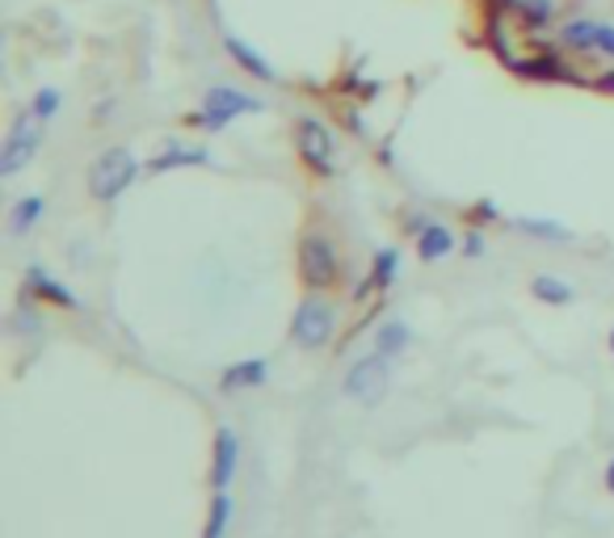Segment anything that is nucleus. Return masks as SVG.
<instances>
[{
  "label": "nucleus",
  "instance_id": "393cba45",
  "mask_svg": "<svg viewBox=\"0 0 614 538\" xmlns=\"http://www.w3.org/2000/svg\"><path fill=\"white\" fill-rule=\"evenodd\" d=\"M467 219H472V223H505V215L497 211V202H493V198H481V202H476V207H472V211H467Z\"/></svg>",
  "mask_w": 614,
  "mask_h": 538
},
{
  "label": "nucleus",
  "instance_id": "f257e3e1",
  "mask_svg": "<svg viewBox=\"0 0 614 538\" xmlns=\"http://www.w3.org/2000/svg\"><path fill=\"white\" fill-rule=\"evenodd\" d=\"M266 97L249 93V89H240V84H211L202 101H198V110L186 114V127L202 134H219L228 131L236 118H252V114H266Z\"/></svg>",
  "mask_w": 614,
  "mask_h": 538
},
{
  "label": "nucleus",
  "instance_id": "9b49d317",
  "mask_svg": "<svg viewBox=\"0 0 614 538\" xmlns=\"http://www.w3.org/2000/svg\"><path fill=\"white\" fill-rule=\"evenodd\" d=\"M236 467H240V438L231 425L215 429V446H211V492H224L236 480Z\"/></svg>",
  "mask_w": 614,
  "mask_h": 538
},
{
  "label": "nucleus",
  "instance_id": "aec40b11",
  "mask_svg": "<svg viewBox=\"0 0 614 538\" xmlns=\"http://www.w3.org/2000/svg\"><path fill=\"white\" fill-rule=\"evenodd\" d=\"M231 514H236L231 488H224V492H211V505H207V521H202V538H224V535H228Z\"/></svg>",
  "mask_w": 614,
  "mask_h": 538
},
{
  "label": "nucleus",
  "instance_id": "f8f14e48",
  "mask_svg": "<svg viewBox=\"0 0 614 538\" xmlns=\"http://www.w3.org/2000/svg\"><path fill=\"white\" fill-rule=\"evenodd\" d=\"M509 18L518 21L531 39H547V34H556V26L564 21V4L559 0H518V9Z\"/></svg>",
  "mask_w": 614,
  "mask_h": 538
},
{
  "label": "nucleus",
  "instance_id": "0eeeda50",
  "mask_svg": "<svg viewBox=\"0 0 614 538\" xmlns=\"http://www.w3.org/2000/svg\"><path fill=\"white\" fill-rule=\"evenodd\" d=\"M387 387H392V358H384V353H363L358 362L346 370V383H341V391H346L354 404H363V408H379V404L387 400Z\"/></svg>",
  "mask_w": 614,
  "mask_h": 538
},
{
  "label": "nucleus",
  "instance_id": "c85d7f7f",
  "mask_svg": "<svg viewBox=\"0 0 614 538\" xmlns=\"http://www.w3.org/2000/svg\"><path fill=\"white\" fill-rule=\"evenodd\" d=\"M606 346H611V353H614V328H611V337H606Z\"/></svg>",
  "mask_w": 614,
  "mask_h": 538
},
{
  "label": "nucleus",
  "instance_id": "4be33fe9",
  "mask_svg": "<svg viewBox=\"0 0 614 538\" xmlns=\"http://www.w3.org/2000/svg\"><path fill=\"white\" fill-rule=\"evenodd\" d=\"M30 110H34L39 122H56L59 110H63V93H59L56 84H42V89H34V97H30Z\"/></svg>",
  "mask_w": 614,
  "mask_h": 538
},
{
  "label": "nucleus",
  "instance_id": "5701e85b",
  "mask_svg": "<svg viewBox=\"0 0 614 538\" xmlns=\"http://www.w3.org/2000/svg\"><path fill=\"white\" fill-rule=\"evenodd\" d=\"M459 252H463V257H472V261L488 252V236H484L481 223H472V228H467V231L459 236Z\"/></svg>",
  "mask_w": 614,
  "mask_h": 538
},
{
  "label": "nucleus",
  "instance_id": "f3484780",
  "mask_svg": "<svg viewBox=\"0 0 614 538\" xmlns=\"http://www.w3.org/2000/svg\"><path fill=\"white\" fill-rule=\"evenodd\" d=\"M42 215H47V198L42 193H21L18 202L9 207V231L13 236H30L42 223Z\"/></svg>",
  "mask_w": 614,
  "mask_h": 538
},
{
  "label": "nucleus",
  "instance_id": "20e7f679",
  "mask_svg": "<svg viewBox=\"0 0 614 538\" xmlns=\"http://www.w3.org/2000/svg\"><path fill=\"white\" fill-rule=\"evenodd\" d=\"M333 337H337V303L325 290H311L299 299V308L290 316V341L307 353H320V349L333 346Z\"/></svg>",
  "mask_w": 614,
  "mask_h": 538
},
{
  "label": "nucleus",
  "instance_id": "2eb2a0df",
  "mask_svg": "<svg viewBox=\"0 0 614 538\" xmlns=\"http://www.w3.org/2000/svg\"><path fill=\"white\" fill-rule=\"evenodd\" d=\"M269 379V362L266 358H245V362H231L224 375H219V387L224 391H249V387H261Z\"/></svg>",
  "mask_w": 614,
  "mask_h": 538
},
{
  "label": "nucleus",
  "instance_id": "cd10ccee",
  "mask_svg": "<svg viewBox=\"0 0 614 538\" xmlns=\"http://www.w3.org/2000/svg\"><path fill=\"white\" fill-rule=\"evenodd\" d=\"M602 484H606V492L614 497V459L606 462V476H602Z\"/></svg>",
  "mask_w": 614,
  "mask_h": 538
},
{
  "label": "nucleus",
  "instance_id": "39448f33",
  "mask_svg": "<svg viewBox=\"0 0 614 538\" xmlns=\"http://www.w3.org/2000/svg\"><path fill=\"white\" fill-rule=\"evenodd\" d=\"M295 261H299V282L307 290H328L341 282V252L325 231H304Z\"/></svg>",
  "mask_w": 614,
  "mask_h": 538
},
{
  "label": "nucleus",
  "instance_id": "ddd939ff",
  "mask_svg": "<svg viewBox=\"0 0 614 538\" xmlns=\"http://www.w3.org/2000/svg\"><path fill=\"white\" fill-rule=\"evenodd\" d=\"M26 290L34 295V303H51V308H63V311H80V299L72 287H63L59 278H51L42 266H30L26 269Z\"/></svg>",
  "mask_w": 614,
  "mask_h": 538
},
{
  "label": "nucleus",
  "instance_id": "dca6fc26",
  "mask_svg": "<svg viewBox=\"0 0 614 538\" xmlns=\"http://www.w3.org/2000/svg\"><path fill=\"white\" fill-rule=\"evenodd\" d=\"M396 278H400V249L396 245H384V249H375V257H370V273H366L363 282V295L366 290H387Z\"/></svg>",
  "mask_w": 614,
  "mask_h": 538
},
{
  "label": "nucleus",
  "instance_id": "1a4fd4ad",
  "mask_svg": "<svg viewBox=\"0 0 614 538\" xmlns=\"http://www.w3.org/2000/svg\"><path fill=\"white\" fill-rule=\"evenodd\" d=\"M202 165H215V156L207 143H190V139H169L160 152L148 160V173H174V169H202Z\"/></svg>",
  "mask_w": 614,
  "mask_h": 538
},
{
  "label": "nucleus",
  "instance_id": "bb28decb",
  "mask_svg": "<svg viewBox=\"0 0 614 538\" xmlns=\"http://www.w3.org/2000/svg\"><path fill=\"white\" fill-rule=\"evenodd\" d=\"M110 118H115V101H106V106H101V101H97L93 122H110Z\"/></svg>",
  "mask_w": 614,
  "mask_h": 538
},
{
  "label": "nucleus",
  "instance_id": "f03ea898",
  "mask_svg": "<svg viewBox=\"0 0 614 538\" xmlns=\"http://www.w3.org/2000/svg\"><path fill=\"white\" fill-rule=\"evenodd\" d=\"M290 143H295V156L311 177H337V165H341V134L333 122H325L320 114H295L290 122Z\"/></svg>",
  "mask_w": 614,
  "mask_h": 538
},
{
  "label": "nucleus",
  "instance_id": "7ed1b4c3",
  "mask_svg": "<svg viewBox=\"0 0 614 538\" xmlns=\"http://www.w3.org/2000/svg\"><path fill=\"white\" fill-rule=\"evenodd\" d=\"M139 173H148V165H139V156H135L131 148L115 143V148H106V152H97L93 160H89V173H85L89 198H93V202H118V198L135 186V177Z\"/></svg>",
  "mask_w": 614,
  "mask_h": 538
},
{
  "label": "nucleus",
  "instance_id": "4468645a",
  "mask_svg": "<svg viewBox=\"0 0 614 538\" xmlns=\"http://www.w3.org/2000/svg\"><path fill=\"white\" fill-rule=\"evenodd\" d=\"M413 245H417V261H425V266H438V261H446L450 252L459 249V236L446 228V223H438V219H429V223L413 236Z\"/></svg>",
  "mask_w": 614,
  "mask_h": 538
},
{
  "label": "nucleus",
  "instance_id": "a878e982",
  "mask_svg": "<svg viewBox=\"0 0 614 538\" xmlns=\"http://www.w3.org/2000/svg\"><path fill=\"white\" fill-rule=\"evenodd\" d=\"M590 84H594L597 93L614 97V63H611V68H602V72H594V80H590Z\"/></svg>",
  "mask_w": 614,
  "mask_h": 538
},
{
  "label": "nucleus",
  "instance_id": "6ab92c4d",
  "mask_svg": "<svg viewBox=\"0 0 614 538\" xmlns=\"http://www.w3.org/2000/svg\"><path fill=\"white\" fill-rule=\"evenodd\" d=\"M509 228L522 231V236H531V240H543V245H564L573 231L556 223V219H535V215H522V219H509Z\"/></svg>",
  "mask_w": 614,
  "mask_h": 538
},
{
  "label": "nucleus",
  "instance_id": "9d476101",
  "mask_svg": "<svg viewBox=\"0 0 614 538\" xmlns=\"http://www.w3.org/2000/svg\"><path fill=\"white\" fill-rule=\"evenodd\" d=\"M594 34H597V18L594 13H564V21L556 26V47L573 59H590L594 56Z\"/></svg>",
  "mask_w": 614,
  "mask_h": 538
},
{
  "label": "nucleus",
  "instance_id": "412c9836",
  "mask_svg": "<svg viewBox=\"0 0 614 538\" xmlns=\"http://www.w3.org/2000/svg\"><path fill=\"white\" fill-rule=\"evenodd\" d=\"M408 346H413V328L404 325V320H384V325L375 328V353L400 358Z\"/></svg>",
  "mask_w": 614,
  "mask_h": 538
},
{
  "label": "nucleus",
  "instance_id": "a211bd4d",
  "mask_svg": "<svg viewBox=\"0 0 614 538\" xmlns=\"http://www.w3.org/2000/svg\"><path fill=\"white\" fill-rule=\"evenodd\" d=\"M531 295H535L538 303H547V308H568L576 299L573 282H564L559 273H535L531 278Z\"/></svg>",
  "mask_w": 614,
  "mask_h": 538
},
{
  "label": "nucleus",
  "instance_id": "6e6552de",
  "mask_svg": "<svg viewBox=\"0 0 614 538\" xmlns=\"http://www.w3.org/2000/svg\"><path fill=\"white\" fill-rule=\"evenodd\" d=\"M224 56L245 72V77L261 80V84H283V72H278V63H269L249 39H240L236 30H224Z\"/></svg>",
  "mask_w": 614,
  "mask_h": 538
},
{
  "label": "nucleus",
  "instance_id": "423d86ee",
  "mask_svg": "<svg viewBox=\"0 0 614 538\" xmlns=\"http://www.w3.org/2000/svg\"><path fill=\"white\" fill-rule=\"evenodd\" d=\"M42 127H47V122H39L30 106L13 114L9 134H4V143H0V177H18L21 169L34 165V156L42 152Z\"/></svg>",
  "mask_w": 614,
  "mask_h": 538
},
{
  "label": "nucleus",
  "instance_id": "b1692460",
  "mask_svg": "<svg viewBox=\"0 0 614 538\" xmlns=\"http://www.w3.org/2000/svg\"><path fill=\"white\" fill-rule=\"evenodd\" d=\"M594 56L614 63V21L597 18V34H594Z\"/></svg>",
  "mask_w": 614,
  "mask_h": 538
}]
</instances>
